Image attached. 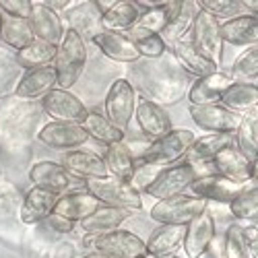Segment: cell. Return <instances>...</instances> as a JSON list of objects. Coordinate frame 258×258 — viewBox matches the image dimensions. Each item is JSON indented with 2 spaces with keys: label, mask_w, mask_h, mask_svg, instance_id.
<instances>
[{
  "label": "cell",
  "mask_w": 258,
  "mask_h": 258,
  "mask_svg": "<svg viewBox=\"0 0 258 258\" xmlns=\"http://www.w3.org/2000/svg\"><path fill=\"white\" fill-rule=\"evenodd\" d=\"M199 3H182V9L178 11V15L169 21V25L165 27V31L161 33V37L167 41H171V44H178V41L186 39V35L192 31V25H195V19L199 15Z\"/></svg>",
  "instance_id": "obj_35"
},
{
  "label": "cell",
  "mask_w": 258,
  "mask_h": 258,
  "mask_svg": "<svg viewBox=\"0 0 258 258\" xmlns=\"http://www.w3.org/2000/svg\"><path fill=\"white\" fill-rule=\"evenodd\" d=\"M211 167L215 169V174H219L227 180H233L238 184L252 182V161L235 145L217 153V157L211 161Z\"/></svg>",
  "instance_id": "obj_17"
},
{
  "label": "cell",
  "mask_w": 258,
  "mask_h": 258,
  "mask_svg": "<svg viewBox=\"0 0 258 258\" xmlns=\"http://www.w3.org/2000/svg\"><path fill=\"white\" fill-rule=\"evenodd\" d=\"M231 77L235 83H252L258 79V46L244 50L235 58L231 67Z\"/></svg>",
  "instance_id": "obj_39"
},
{
  "label": "cell",
  "mask_w": 258,
  "mask_h": 258,
  "mask_svg": "<svg viewBox=\"0 0 258 258\" xmlns=\"http://www.w3.org/2000/svg\"><path fill=\"white\" fill-rule=\"evenodd\" d=\"M223 258H250V240L238 223L229 225L223 233Z\"/></svg>",
  "instance_id": "obj_37"
},
{
  "label": "cell",
  "mask_w": 258,
  "mask_h": 258,
  "mask_svg": "<svg viewBox=\"0 0 258 258\" xmlns=\"http://www.w3.org/2000/svg\"><path fill=\"white\" fill-rule=\"evenodd\" d=\"M131 211H122L116 207H107L101 205L93 215H89L85 221H81V227L87 233H107V231H116L120 225L131 219Z\"/></svg>",
  "instance_id": "obj_31"
},
{
  "label": "cell",
  "mask_w": 258,
  "mask_h": 258,
  "mask_svg": "<svg viewBox=\"0 0 258 258\" xmlns=\"http://www.w3.org/2000/svg\"><path fill=\"white\" fill-rule=\"evenodd\" d=\"M56 87H58V75L54 64H50V67L25 71L17 83L15 93L21 99H44Z\"/></svg>",
  "instance_id": "obj_16"
},
{
  "label": "cell",
  "mask_w": 258,
  "mask_h": 258,
  "mask_svg": "<svg viewBox=\"0 0 258 258\" xmlns=\"http://www.w3.org/2000/svg\"><path fill=\"white\" fill-rule=\"evenodd\" d=\"M141 9L137 5V0H118L116 7L105 13L101 17V27L103 31H112V33H128L131 29H135L137 21L141 17Z\"/></svg>",
  "instance_id": "obj_27"
},
{
  "label": "cell",
  "mask_w": 258,
  "mask_h": 258,
  "mask_svg": "<svg viewBox=\"0 0 258 258\" xmlns=\"http://www.w3.org/2000/svg\"><path fill=\"white\" fill-rule=\"evenodd\" d=\"M197 137L188 128H174L169 135L161 137L159 141H153L149 145L143 155L141 161L149 163V165H176V161L184 159L190 151V147L195 145Z\"/></svg>",
  "instance_id": "obj_5"
},
{
  "label": "cell",
  "mask_w": 258,
  "mask_h": 258,
  "mask_svg": "<svg viewBox=\"0 0 258 258\" xmlns=\"http://www.w3.org/2000/svg\"><path fill=\"white\" fill-rule=\"evenodd\" d=\"M101 207V203L89 195L87 190H81V192H69V195H60L56 205H54V213L62 215L75 223H81L93 215L97 209Z\"/></svg>",
  "instance_id": "obj_22"
},
{
  "label": "cell",
  "mask_w": 258,
  "mask_h": 258,
  "mask_svg": "<svg viewBox=\"0 0 258 258\" xmlns=\"http://www.w3.org/2000/svg\"><path fill=\"white\" fill-rule=\"evenodd\" d=\"M116 3H118V0H95V9H97V13L103 17L105 13H110L114 7H116Z\"/></svg>",
  "instance_id": "obj_45"
},
{
  "label": "cell",
  "mask_w": 258,
  "mask_h": 258,
  "mask_svg": "<svg viewBox=\"0 0 258 258\" xmlns=\"http://www.w3.org/2000/svg\"><path fill=\"white\" fill-rule=\"evenodd\" d=\"M137 124L141 128V133L149 139V141H159L161 137L169 135L174 128H171V120L165 114V110L155 103V101H149L145 97H141L137 101V112H135Z\"/></svg>",
  "instance_id": "obj_13"
},
{
  "label": "cell",
  "mask_w": 258,
  "mask_h": 258,
  "mask_svg": "<svg viewBox=\"0 0 258 258\" xmlns=\"http://www.w3.org/2000/svg\"><path fill=\"white\" fill-rule=\"evenodd\" d=\"M190 41L201 56H205L213 64L221 67L225 41L221 35V23L217 19L207 15L205 11H199L195 25H192V31H190Z\"/></svg>",
  "instance_id": "obj_7"
},
{
  "label": "cell",
  "mask_w": 258,
  "mask_h": 258,
  "mask_svg": "<svg viewBox=\"0 0 258 258\" xmlns=\"http://www.w3.org/2000/svg\"><path fill=\"white\" fill-rule=\"evenodd\" d=\"M41 5H46L48 9L58 13V11H64L67 7H71L73 3H71V0H41Z\"/></svg>",
  "instance_id": "obj_46"
},
{
  "label": "cell",
  "mask_w": 258,
  "mask_h": 258,
  "mask_svg": "<svg viewBox=\"0 0 258 258\" xmlns=\"http://www.w3.org/2000/svg\"><path fill=\"white\" fill-rule=\"evenodd\" d=\"M215 219L213 213L207 209L201 213L195 221L186 225V238H184V252L188 258H201L207 250H211L215 242Z\"/></svg>",
  "instance_id": "obj_14"
},
{
  "label": "cell",
  "mask_w": 258,
  "mask_h": 258,
  "mask_svg": "<svg viewBox=\"0 0 258 258\" xmlns=\"http://www.w3.org/2000/svg\"><path fill=\"white\" fill-rule=\"evenodd\" d=\"M103 112H105V118L116 128L126 131V126L131 124L137 112V91L131 81L118 79L112 83V87L103 101Z\"/></svg>",
  "instance_id": "obj_8"
},
{
  "label": "cell",
  "mask_w": 258,
  "mask_h": 258,
  "mask_svg": "<svg viewBox=\"0 0 258 258\" xmlns=\"http://www.w3.org/2000/svg\"><path fill=\"white\" fill-rule=\"evenodd\" d=\"M103 161H105L107 171H110V176L118 178V180H124V182H131L133 176H135V171H137L135 155L131 151V147H128L124 141L105 147Z\"/></svg>",
  "instance_id": "obj_28"
},
{
  "label": "cell",
  "mask_w": 258,
  "mask_h": 258,
  "mask_svg": "<svg viewBox=\"0 0 258 258\" xmlns=\"http://www.w3.org/2000/svg\"><path fill=\"white\" fill-rule=\"evenodd\" d=\"M0 11L5 17L29 19L33 11V0H0Z\"/></svg>",
  "instance_id": "obj_43"
},
{
  "label": "cell",
  "mask_w": 258,
  "mask_h": 258,
  "mask_svg": "<svg viewBox=\"0 0 258 258\" xmlns=\"http://www.w3.org/2000/svg\"><path fill=\"white\" fill-rule=\"evenodd\" d=\"M161 258H176V256H161Z\"/></svg>",
  "instance_id": "obj_52"
},
{
  "label": "cell",
  "mask_w": 258,
  "mask_h": 258,
  "mask_svg": "<svg viewBox=\"0 0 258 258\" xmlns=\"http://www.w3.org/2000/svg\"><path fill=\"white\" fill-rule=\"evenodd\" d=\"M29 23H31V29H33V35H35L37 41H46V44H52V46H60L64 35H67V29H64L60 15L52 9H48L46 5H41V0L33 3Z\"/></svg>",
  "instance_id": "obj_15"
},
{
  "label": "cell",
  "mask_w": 258,
  "mask_h": 258,
  "mask_svg": "<svg viewBox=\"0 0 258 258\" xmlns=\"http://www.w3.org/2000/svg\"><path fill=\"white\" fill-rule=\"evenodd\" d=\"M174 56H176V60L182 64V67H184L192 77H197V79H205V77H209V75L219 73L217 64H213L211 60H207L205 56H201V54L195 50V46H192L190 39L178 41V44L174 46Z\"/></svg>",
  "instance_id": "obj_30"
},
{
  "label": "cell",
  "mask_w": 258,
  "mask_h": 258,
  "mask_svg": "<svg viewBox=\"0 0 258 258\" xmlns=\"http://www.w3.org/2000/svg\"><path fill=\"white\" fill-rule=\"evenodd\" d=\"M219 103L235 114H248L258 110V85L254 83H233L231 87L221 95Z\"/></svg>",
  "instance_id": "obj_29"
},
{
  "label": "cell",
  "mask_w": 258,
  "mask_h": 258,
  "mask_svg": "<svg viewBox=\"0 0 258 258\" xmlns=\"http://www.w3.org/2000/svg\"><path fill=\"white\" fill-rule=\"evenodd\" d=\"M85 64H87V44H85V37L77 29L69 27L62 44L58 46V54L54 62V69L58 75V89L69 91L71 87H75L83 75Z\"/></svg>",
  "instance_id": "obj_1"
},
{
  "label": "cell",
  "mask_w": 258,
  "mask_h": 258,
  "mask_svg": "<svg viewBox=\"0 0 258 258\" xmlns=\"http://www.w3.org/2000/svg\"><path fill=\"white\" fill-rule=\"evenodd\" d=\"M235 145L233 135H207L195 141V145L190 147L188 155L184 157L186 163L199 165V167H211V161L221 153L223 149Z\"/></svg>",
  "instance_id": "obj_25"
},
{
  "label": "cell",
  "mask_w": 258,
  "mask_h": 258,
  "mask_svg": "<svg viewBox=\"0 0 258 258\" xmlns=\"http://www.w3.org/2000/svg\"><path fill=\"white\" fill-rule=\"evenodd\" d=\"M207 209H209L207 201L199 197L178 195L165 201H157L149 211V217L161 225H188Z\"/></svg>",
  "instance_id": "obj_6"
},
{
  "label": "cell",
  "mask_w": 258,
  "mask_h": 258,
  "mask_svg": "<svg viewBox=\"0 0 258 258\" xmlns=\"http://www.w3.org/2000/svg\"><path fill=\"white\" fill-rule=\"evenodd\" d=\"M199 9L215 17L217 21L223 19V23H225V21H231L235 17L244 15L242 11L246 7H244V0H199Z\"/></svg>",
  "instance_id": "obj_40"
},
{
  "label": "cell",
  "mask_w": 258,
  "mask_h": 258,
  "mask_svg": "<svg viewBox=\"0 0 258 258\" xmlns=\"http://www.w3.org/2000/svg\"><path fill=\"white\" fill-rule=\"evenodd\" d=\"M250 256L252 258H258V238H254L250 242Z\"/></svg>",
  "instance_id": "obj_48"
},
{
  "label": "cell",
  "mask_w": 258,
  "mask_h": 258,
  "mask_svg": "<svg viewBox=\"0 0 258 258\" xmlns=\"http://www.w3.org/2000/svg\"><path fill=\"white\" fill-rule=\"evenodd\" d=\"M143 258H149V256H143Z\"/></svg>",
  "instance_id": "obj_53"
},
{
  "label": "cell",
  "mask_w": 258,
  "mask_h": 258,
  "mask_svg": "<svg viewBox=\"0 0 258 258\" xmlns=\"http://www.w3.org/2000/svg\"><path fill=\"white\" fill-rule=\"evenodd\" d=\"M221 35L225 44L231 46H258V17L240 15L221 23Z\"/></svg>",
  "instance_id": "obj_26"
},
{
  "label": "cell",
  "mask_w": 258,
  "mask_h": 258,
  "mask_svg": "<svg viewBox=\"0 0 258 258\" xmlns=\"http://www.w3.org/2000/svg\"><path fill=\"white\" fill-rule=\"evenodd\" d=\"M83 126V131L89 135V139L105 145V147H110L114 143H122L124 141V131H120V128H116L110 120H107L103 114L99 112H87V116L83 118L81 122Z\"/></svg>",
  "instance_id": "obj_33"
},
{
  "label": "cell",
  "mask_w": 258,
  "mask_h": 258,
  "mask_svg": "<svg viewBox=\"0 0 258 258\" xmlns=\"http://www.w3.org/2000/svg\"><path fill=\"white\" fill-rule=\"evenodd\" d=\"M126 35L135 41V46H137L141 58L155 60V58H161L163 52H165V39L161 35H157V33H147V31L135 27V29L128 31Z\"/></svg>",
  "instance_id": "obj_38"
},
{
  "label": "cell",
  "mask_w": 258,
  "mask_h": 258,
  "mask_svg": "<svg viewBox=\"0 0 258 258\" xmlns=\"http://www.w3.org/2000/svg\"><path fill=\"white\" fill-rule=\"evenodd\" d=\"M41 110L52 118V122H71V124H81L89 112L75 93L58 87L41 99Z\"/></svg>",
  "instance_id": "obj_11"
},
{
  "label": "cell",
  "mask_w": 258,
  "mask_h": 258,
  "mask_svg": "<svg viewBox=\"0 0 258 258\" xmlns=\"http://www.w3.org/2000/svg\"><path fill=\"white\" fill-rule=\"evenodd\" d=\"M167 25H169L167 3H161V5L155 7V9L143 11L135 27H137V29H143V31H147V33H157V35H161Z\"/></svg>",
  "instance_id": "obj_42"
},
{
  "label": "cell",
  "mask_w": 258,
  "mask_h": 258,
  "mask_svg": "<svg viewBox=\"0 0 258 258\" xmlns=\"http://www.w3.org/2000/svg\"><path fill=\"white\" fill-rule=\"evenodd\" d=\"M244 7L250 11V15L258 17V0H244Z\"/></svg>",
  "instance_id": "obj_47"
},
{
  "label": "cell",
  "mask_w": 258,
  "mask_h": 258,
  "mask_svg": "<svg viewBox=\"0 0 258 258\" xmlns=\"http://www.w3.org/2000/svg\"><path fill=\"white\" fill-rule=\"evenodd\" d=\"M3 17H5V15H3V11H0V27H3Z\"/></svg>",
  "instance_id": "obj_51"
},
{
  "label": "cell",
  "mask_w": 258,
  "mask_h": 258,
  "mask_svg": "<svg viewBox=\"0 0 258 258\" xmlns=\"http://www.w3.org/2000/svg\"><path fill=\"white\" fill-rule=\"evenodd\" d=\"M235 147L250 159H258V110L242 116L240 128L235 131Z\"/></svg>",
  "instance_id": "obj_36"
},
{
  "label": "cell",
  "mask_w": 258,
  "mask_h": 258,
  "mask_svg": "<svg viewBox=\"0 0 258 258\" xmlns=\"http://www.w3.org/2000/svg\"><path fill=\"white\" fill-rule=\"evenodd\" d=\"M256 85H258V83H256Z\"/></svg>",
  "instance_id": "obj_54"
},
{
  "label": "cell",
  "mask_w": 258,
  "mask_h": 258,
  "mask_svg": "<svg viewBox=\"0 0 258 258\" xmlns=\"http://www.w3.org/2000/svg\"><path fill=\"white\" fill-rule=\"evenodd\" d=\"M83 246L91 252H101L112 258H143L147 256L145 240L128 229H116L107 233H87Z\"/></svg>",
  "instance_id": "obj_2"
},
{
  "label": "cell",
  "mask_w": 258,
  "mask_h": 258,
  "mask_svg": "<svg viewBox=\"0 0 258 258\" xmlns=\"http://www.w3.org/2000/svg\"><path fill=\"white\" fill-rule=\"evenodd\" d=\"M56 54H58V46L35 39L31 46H27L15 54V62H17V67H21L23 71H33V69H41V67L54 64Z\"/></svg>",
  "instance_id": "obj_34"
},
{
  "label": "cell",
  "mask_w": 258,
  "mask_h": 258,
  "mask_svg": "<svg viewBox=\"0 0 258 258\" xmlns=\"http://www.w3.org/2000/svg\"><path fill=\"white\" fill-rule=\"evenodd\" d=\"M83 186L101 205L116 207V209L131 211V213H137V211L143 209L141 192L131 182H124V180L107 176V178H101V180H89V182H85Z\"/></svg>",
  "instance_id": "obj_4"
},
{
  "label": "cell",
  "mask_w": 258,
  "mask_h": 258,
  "mask_svg": "<svg viewBox=\"0 0 258 258\" xmlns=\"http://www.w3.org/2000/svg\"><path fill=\"white\" fill-rule=\"evenodd\" d=\"M184 238H186V225H161L149 235V240H145L147 256L149 258L174 256L178 248L184 246Z\"/></svg>",
  "instance_id": "obj_23"
},
{
  "label": "cell",
  "mask_w": 258,
  "mask_h": 258,
  "mask_svg": "<svg viewBox=\"0 0 258 258\" xmlns=\"http://www.w3.org/2000/svg\"><path fill=\"white\" fill-rule=\"evenodd\" d=\"M252 182L254 186H258V159L252 161Z\"/></svg>",
  "instance_id": "obj_49"
},
{
  "label": "cell",
  "mask_w": 258,
  "mask_h": 258,
  "mask_svg": "<svg viewBox=\"0 0 258 258\" xmlns=\"http://www.w3.org/2000/svg\"><path fill=\"white\" fill-rule=\"evenodd\" d=\"M192 197H199L203 201H217V203H231L235 201L246 188V184H238L233 180H227L219 174H207L201 176L199 180L192 182V186L188 188Z\"/></svg>",
  "instance_id": "obj_12"
},
{
  "label": "cell",
  "mask_w": 258,
  "mask_h": 258,
  "mask_svg": "<svg viewBox=\"0 0 258 258\" xmlns=\"http://www.w3.org/2000/svg\"><path fill=\"white\" fill-rule=\"evenodd\" d=\"M56 201H58V195L33 186L31 190H27L23 203H21V221L25 225H35L39 221H46L54 213Z\"/></svg>",
  "instance_id": "obj_24"
},
{
  "label": "cell",
  "mask_w": 258,
  "mask_h": 258,
  "mask_svg": "<svg viewBox=\"0 0 258 258\" xmlns=\"http://www.w3.org/2000/svg\"><path fill=\"white\" fill-rule=\"evenodd\" d=\"M37 139L50 149L56 151H77L89 141V135L83 131L81 124H71V122H48L39 128Z\"/></svg>",
  "instance_id": "obj_10"
},
{
  "label": "cell",
  "mask_w": 258,
  "mask_h": 258,
  "mask_svg": "<svg viewBox=\"0 0 258 258\" xmlns=\"http://www.w3.org/2000/svg\"><path fill=\"white\" fill-rule=\"evenodd\" d=\"M29 182L35 188L62 195L64 190L71 188V174L62 167V163L56 161H39L29 169Z\"/></svg>",
  "instance_id": "obj_21"
},
{
  "label": "cell",
  "mask_w": 258,
  "mask_h": 258,
  "mask_svg": "<svg viewBox=\"0 0 258 258\" xmlns=\"http://www.w3.org/2000/svg\"><path fill=\"white\" fill-rule=\"evenodd\" d=\"M229 211L240 221H256L258 219V186L244 190L238 199L231 201Z\"/></svg>",
  "instance_id": "obj_41"
},
{
  "label": "cell",
  "mask_w": 258,
  "mask_h": 258,
  "mask_svg": "<svg viewBox=\"0 0 258 258\" xmlns=\"http://www.w3.org/2000/svg\"><path fill=\"white\" fill-rule=\"evenodd\" d=\"M0 41L9 46L15 52H21L23 48L31 46L35 41L33 29L29 19H13V17H3V27H0Z\"/></svg>",
  "instance_id": "obj_32"
},
{
  "label": "cell",
  "mask_w": 258,
  "mask_h": 258,
  "mask_svg": "<svg viewBox=\"0 0 258 258\" xmlns=\"http://www.w3.org/2000/svg\"><path fill=\"white\" fill-rule=\"evenodd\" d=\"M62 167L69 171L71 176L79 178V180H101V178H107L110 171L105 167V161L103 157L95 155V153H89V151H69L62 155Z\"/></svg>",
  "instance_id": "obj_18"
},
{
  "label": "cell",
  "mask_w": 258,
  "mask_h": 258,
  "mask_svg": "<svg viewBox=\"0 0 258 258\" xmlns=\"http://www.w3.org/2000/svg\"><path fill=\"white\" fill-rule=\"evenodd\" d=\"M93 44L101 50L105 58L122 64H135L141 60V54L135 46V41L124 33H112V31H99L93 33Z\"/></svg>",
  "instance_id": "obj_19"
},
{
  "label": "cell",
  "mask_w": 258,
  "mask_h": 258,
  "mask_svg": "<svg viewBox=\"0 0 258 258\" xmlns=\"http://www.w3.org/2000/svg\"><path fill=\"white\" fill-rule=\"evenodd\" d=\"M190 118L209 135H235L242 122L240 114L227 110L221 103L190 105Z\"/></svg>",
  "instance_id": "obj_9"
},
{
  "label": "cell",
  "mask_w": 258,
  "mask_h": 258,
  "mask_svg": "<svg viewBox=\"0 0 258 258\" xmlns=\"http://www.w3.org/2000/svg\"><path fill=\"white\" fill-rule=\"evenodd\" d=\"M201 176H207V167L190 165V163H176L163 167L157 178L145 188L149 197H153L155 201H165L171 197L184 195V192L192 186V182L199 180Z\"/></svg>",
  "instance_id": "obj_3"
},
{
  "label": "cell",
  "mask_w": 258,
  "mask_h": 258,
  "mask_svg": "<svg viewBox=\"0 0 258 258\" xmlns=\"http://www.w3.org/2000/svg\"><path fill=\"white\" fill-rule=\"evenodd\" d=\"M46 223H48V227H50L52 231H56V233H71V231H75V221L62 217V215H56V213L50 215V217L46 219Z\"/></svg>",
  "instance_id": "obj_44"
},
{
  "label": "cell",
  "mask_w": 258,
  "mask_h": 258,
  "mask_svg": "<svg viewBox=\"0 0 258 258\" xmlns=\"http://www.w3.org/2000/svg\"><path fill=\"white\" fill-rule=\"evenodd\" d=\"M81 258H112V256H107V254H101V252H89V254H85Z\"/></svg>",
  "instance_id": "obj_50"
},
{
  "label": "cell",
  "mask_w": 258,
  "mask_h": 258,
  "mask_svg": "<svg viewBox=\"0 0 258 258\" xmlns=\"http://www.w3.org/2000/svg\"><path fill=\"white\" fill-rule=\"evenodd\" d=\"M235 81L231 73H215L205 79H197L188 89L190 105H209V103H219L221 95L231 87Z\"/></svg>",
  "instance_id": "obj_20"
}]
</instances>
